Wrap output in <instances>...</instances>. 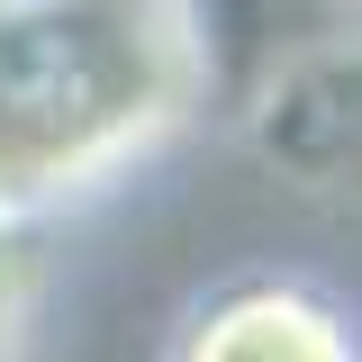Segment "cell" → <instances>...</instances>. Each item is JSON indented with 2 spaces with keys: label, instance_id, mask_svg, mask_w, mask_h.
<instances>
[{
  "label": "cell",
  "instance_id": "7a4b0ae2",
  "mask_svg": "<svg viewBox=\"0 0 362 362\" xmlns=\"http://www.w3.org/2000/svg\"><path fill=\"white\" fill-rule=\"evenodd\" d=\"M235 145L281 190L362 209V28L281 37L235 100Z\"/></svg>",
  "mask_w": 362,
  "mask_h": 362
},
{
  "label": "cell",
  "instance_id": "6da1fadb",
  "mask_svg": "<svg viewBox=\"0 0 362 362\" xmlns=\"http://www.w3.org/2000/svg\"><path fill=\"white\" fill-rule=\"evenodd\" d=\"M209 90V0H54L0 18V209L45 226L136 181Z\"/></svg>",
  "mask_w": 362,
  "mask_h": 362
},
{
  "label": "cell",
  "instance_id": "277c9868",
  "mask_svg": "<svg viewBox=\"0 0 362 362\" xmlns=\"http://www.w3.org/2000/svg\"><path fill=\"white\" fill-rule=\"evenodd\" d=\"M28 9H54V0H0V18H28Z\"/></svg>",
  "mask_w": 362,
  "mask_h": 362
},
{
  "label": "cell",
  "instance_id": "3957f363",
  "mask_svg": "<svg viewBox=\"0 0 362 362\" xmlns=\"http://www.w3.org/2000/svg\"><path fill=\"white\" fill-rule=\"evenodd\" d=\"M173 362H362V317L308 272H235L190 299Z\"/></svg>",
  "mask_w": 362,
  "mask_h": 362
}]
</instances>
